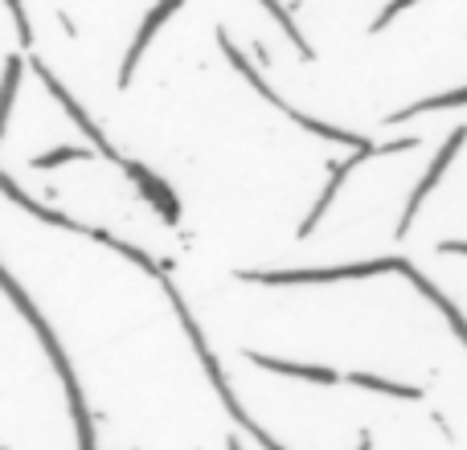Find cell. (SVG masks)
Here are the masks:
<instances>
[{
    "label": "cell",
    "instance_id": "cell-1",
    "mask_svg": "<svg viewBox=\"0 0 467 450\" xmlns=\"http://www.w3.org/2000/svg\"><path fill=\"white\" fill-rule=\"evenodd\" d=\"M0 282H5V291H8V299L16 303V312L29 320V328L37 332V340H41V348H46V356L54 361V373H57V381H62V389H66V402H70V418H74V430H78V450H99V438H95V418H90V410H87V397H82V385H78V377H74V364H70V356H66V348H62V340L54 336V328L46 323V315L33 307V299L21 291V282L13 279V274H0Z\"/></svg>",
    "mask_w": 467,
    "mask_h": 450
},
{
    "label": "cell",
    "instance_id": "cell-2",
    "mask_svg": "<svg viewBox=\"0 0 467 450\" xmlns=\"http://www.w3.org/2000/svg\"><path fill=\"white\" fill-rule=\"evenodd\" d=\"M161 287H164V295L172 299V307H177V320H181V328H185V336H189V344H193V353H197V361H202V369H205V377H210V385L218 389V397H222V405H226V414H230V418L238 422V426L246 430V435L254 438V443L263 446V450H283V446L275 443V438L266 435V430L258 426V422L250 418V414L238 405V394H234V389H230L226 373H222V361H218V356H213V348H210V340H205L202 323L193 320V312H189V303H185V299H181V291L172 287V279H169V274H161Z\"/></svg>",
    "mask_w": 467,
    "mask_h": 450
},
{
    "label": "cell",
    "instance_id": "cell-3",
    "mask_svg": "<svg viewBox=\"0 0 467 450\" xmlns=\"http://www.w3.org/2000/svg\"><path fill=\"white\" fill-rule=\"evenodd\" d=\"M218 46H222V54H226V62H230L238 74H242V78L250 82V90H254V95L263 98V103H271L275 111H283L291 123H299V128H304V131H312V136L328 139V144H345V148H353V152H357V148H373L369 139H365V136H357V131L332 128V123H324V119H316V115H307V111H299V107H291L287 98L279 95V90H271L263 78H258V70L246 62V57H242V49H238V46H234V41L226 37V29H218Z\"/></svg>",
    "mask_w": 467,
    "mask_h": 450
},
{
    "label": "cell",
    "instance_id": "cell-4",
    "mask_svg": "<svg viewBox=\"0 0 467 450\" xmlns=\"http://www.w3.org/2000/svg\"><path fill=\"white\" fill-rule=\"evenodd\" d=\"M406 258H369L348 266H320V271H238L242 282L263 287H307V282H345V279H373V274H402Z\"/></svg>",
    "mask_w": 467,
    "mask_h": 450
},
{
    "label": "cell",
    "instance_id": "cell-5",
    "mask_svg": "<svg viewBox=\"0 0 467 450\" xmlns=\"http://www.w3.org/2000/svg\"><path fill=\"white\" fill-rule=\"evenodd\" d=\"M29 66H33V74H37V78L46 82V90H49V95L57 98V107H62V111L70 115V123H74V128H78L82 136H87L90 144H95V152H103L107 160H115V164H119V169H123V160H128V156H119V148H115V144H107V136H103V131L95 128V123H90V115H87V111H82V107H78V98H74L70 90H66L62 82L54 78V70H49V66L41 62V57H29Z\"/></svg>",
    "mask_w": 467,
    "mask_h": 450
},
{
    "label": "cell",
    "instance_id": "cell-6",
    "mask_svg": "<svg viewBox=\"0 0 467 450\" xmlns=\"http://www.w3.org/2000/svg\"><path fill=\"white\" fill-rule=\"evenodd\" d=\"M463 139H467V128H455L451 136H447V144L435 152V164H431V169H427V177L419 180V189H414V193H410V201H406V210H402V221H398V230H394L398 238H406V233H410L414 218H419V213H422V201H427V193L439 185V180H443V172L451 169V160H455V156H460Z\"/></svg>",
    "mask_w": 467,
    "mask_h": 450
},
{
    "label": "cell",
    "instance_id": "cell-7",
    "mask_svg": "<svg viewBox=\"0 0 467 450\" xmlns=\"http://www.w3.org/2000/svg\"><path fill=\"white\" fill-rule=\"evenodd\" d=\"M185 5V0H156L152 8H148V16H144V25H140V33L131 37V46H128V54H123V66H119V90H128L131 87V74H136V66H140V57H144V49H148V41L161 33V25L169 21L177 8Z\"/></svg>",
    "mask_w": 467,
    "mask_h": 450
},
{
    "label": "cell",
    "instance_id": "cell-8",
    "mask_svg": "<svg viewBox=\"0 0 467 450\" xmlns=\"http://www.w3.org/2000/svg\"><path fill=\"white\" fill-rule=\"evenodd\" d=\"M373 156H381V144H373V148H357L348 160H340V164H332V177H328V185H324V193L316 197V205H312V213H307V221L299 225V238H312V230L320 225V218L328 213V205L337 201V193H340V185L348 180V172L353 169H361L365 160H373Z\"/></svg>",
    "mask_w": 467,
    "mask_h": 450
},
{
    "label": "cell",
    "instance_id": "cell-9",
    "mask_svg": "<svg viewBox=\"0 0 467 450\" xmlns=\"http://www.w3.org/2000/svg\"><path fill=\"white\" fill-rule=\"evenodd\" d=\"M123 172H128V180H131V185H136L140 193H144L148 201H152V210L161 213L164 221H169V225H177V221H181V201H177V197H172V189L164 185V180L156 177L152 169H144V164H140V160H123Z\"/></svg>",
    "mask_w": 467,
    "mask_h": 450
},
{
    "label": "cell",
    "instance_id": "cell-10",
    "mask_svg": "<svg viewBox=\"0 0 467 450\" xmlns=\"http://www.w3.org/2000/svg\"><path fill=\"white\" fill-rule=\"evenodd\" d=\"M246 361L266 373L291 377V381H312V385H337V381H345L337 369H328V364H299V361H279V356H263V353H246Z\"/></svg>",
    "mask_w": 467,
    "mask_h": 450
},
{
    "label": "cell",
    "instance_id": "cell-11",
    "mask_svg": "<svg viewBox=\"0 0 467 450\" xmlns=\"http://www.w3.org/2000/svg\"><path fill=\"white\" fill-rule=\"evenodd\" d=\"M402 274H406V279H410V282H414V287H419V291H422V295H427V299H431V303H435V307H439V312H443V320H447V323H451V328H455V336H460V340H463V344H467V320H463V315H460V307H455V303H451V299H447V295H443V291H439V287H435V282H431V279H422V274H419V271H414V262H406V266H402Z\"/></svg>",
    "mask_w": 467,
    "mask_h": 450
},
{
    "label": "cell",
    "instance_id": "cell-12",
    "mask_svg": "<svg viewBox=\"0 0 467 450\" xmlns=\"http://www.w3.org/2000/svg\"><path fill=\"white\" fill-rule=\"evenodd\" d=\"M345 381H348V385H357V389H369V394L402 397V402H422V389H419V385H402V381L378 377V373H348Z\"/></svg>",
    "mask_w": 467,
    "mask_h": 450
},
{
    "label": "cell",
    "instance_id": "cell-13",
    "mask_svg": "<svg viewBox=\"0 0 467 450\" xmlns=\"http://www.w3.org/2000/svg\"><path fill=\"white\" fill-rule=\"evenodd\" d=\"M443 107H467V87L447 90V95H435V98H422V103L406 107V111H394L386 123H402V119H414V115H422V111H443Z\"/></svg>",
    "mask_w": 467,
    "mask_h": 450
},
{
    "label": "cell",
    "instance_id": "cell-14",
    "mask_svg": "<svg viewBox=\"0 0 467 450\" xmlns=\"http://www.w3.org/2000/svg\"><path fill=\"white\" fill-rule=\"evenodd\" d=\"M90 148H74V144H62V148H54V152H41V156H33V169H41V172H49V169H62V164H74V160H90Z\"/></svg>",
    "mask_w": 467,
    "mask_h": 450
},
{
    "label": "cell",
    "instance_id": "cell-15",
    "mask_svg": "<svg viewBox=\"0 0 467 450\" xmlns=\"http://www.w3.org/2000/svg\"><path fill=\"white\" fill-rule=\"evenodd\" d=\"M258 5H263V8H266V13H271V16H275V21H279V29H283V33H287V37H291V41H296V49H299V54H304V57H312V46H307V41H304V33H299V25H296V21H291V13H287V8H283V5H279V0H258Z\"/></svg>",
    "mask_w": 467,
    "mask_h": 450
},
{
    "label": "cell",
    "instance_id": "cell-16",
    "mask_svg": "<svg viewBox=\"0 0 467 450\" xmlns=\"http://www.w3.org/2000/svg\"><path fill=\"white\" fill-rule=\"evenodd\" d=\"M21 57H8L5 62V98H0V123H8L13 115V103H16V87H21Z\"/></svg>",
    "mask_w": 467,
    "mask_h": 450
},
{
    "label": "cell",
    "instance_id": "cell-17",
    "mask_svg": "<svg viewBox=\"0 0 467 450\" xmlns=\"http://www.w3.org/2000/svg\"><path fill=\"white\" fill-rule=\"evenodd\" d=\"M410 5H419V0H389V5L381 8V16H378V21H373V33H381L389 21H394L398 13H406V8H410Z\"/></svg>",
    "mask_w": 467,
    "mask_h": 450
},
{
    "label": "cell",
    "instance_id": "cell-18",
    "mask_svg": "<svg viewBox=\"0 0 467 450\" xmlns=\"http://www.w3.org/2000/svg\"><path fill=\"white\" fill-rule=\"evenodd\" d=\"M8 13H13V21H16L21 46H33V29H29V21H25V13H21V0H8Z\"/></svg>",
    "mask_w": 467,
    "mask_h": 450
},
{
    "label": "cell",
    "instance_id": "cell-19",
    "mask_svg": "<svg viewBox=\"0 0 467 450\" xmlns=\"http://www.w3.org/2000/svg\"><path fill=\"white\" fill-rule=\"evenodd\" d=\"M439 254H467V241H439Z\"/></svg>",
    "mask_w": 467,
    "mask_h": 450
},
{
    "label": "cell",
    "instance_id": "cell-20",
    "mask_svg": "<svg viewBox=\"0 0 467 450\" xmlns=\"http://www.w3.org/2000/svg\"><path fill=\"white\" fill-rule=\"evenodd\" d=\"M357 450H369V435H361V446H357Z\"/></svg>",
    "mask_w": 467,
    "mask_h": 450
},
{
    "label": "cell",
    "instance_id": "cell-21",
    "mask_svg": "<svg viewBox=\"0 0 467 450\" xmlns=\"http://www.w3.org/2000/svg\"><path fill=\"white\" fill-rule=\"evenodd\" d=\"M230 450H242V443H238V438H230Z\"/></svg>",
    "mask_w": 467,
    "mask_h": 450
}]
</instances>
